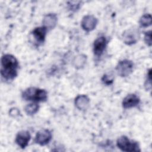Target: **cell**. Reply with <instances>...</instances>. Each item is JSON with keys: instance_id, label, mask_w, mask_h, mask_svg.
Wrapping results in <instances>:
<instances>
[{"instance_id": "1", "label": "cell", "mask_w": 152, "mask_h": 152, "mask_svg": "<svg viewBox=\"0 0 152 152\" xmlns=\"http://www.w3.org/2000/svg\"><path fill=\"white\" fill-rule=\"evenodd\" d=\"M18 62L11 54H5L1 58V75L6 80H12L17 75Z\"/></svg>"}, {"instance_id": "2", "label": "cell", "mask_w": 152, "mask_h": 152, "mask_svg": "<svg viewBox=\"0 0 152 152\" xmlns=\"http://www.w3.org/2000/svg\"><path fill=\"white\" fill-rule=\"evenodd\" d=\"M22 97L25 100L45 102L47 100L48 93L43 89L36 87H30L23 93Z\"/></svg>"}, {"instance_id": "3", "label": "cell", "mask_w": 152, "mask_h": 152, "mask_svg": "<svg viewBox=\"0 0 152 152\" xmlns=\"http://www.w3.org/2000/svg\"><path fill=\"white\" fill-rule=\"evenodd\" d=\"M116 145L118 147L123 151L137 152L141 151L137 142L131 140L124 135L118 138L116 141Z\"/></svg>"}, {"instance_id": "4", "label": "cell", "mask_w": 152, "mask_h": 152, "mask_svg": "<svg viewBox=\"0 0 152 152\" xmlns=\"http://www.w3.org/2000/svg\"><path fill=\"white\" fill-rule=\"evenodd\" d=\"M133 62L128 59L120 61L116 67L118 74L122 77L128 76L133 70Z\"/></svg>"}, {"instance_id": "5", "label": "cell", "mask_w": 152, "mask_h": 152, "mask_svg": "<svg viewBox=\"0 0 152 152\" xmlns=\"http://www.w3.org/2000/svg\"><path fill=\"white\" fill-rule=\"evenodd\" d=\"M52 138L50 131L46 129H41L38 131L35 137V142L40 145H45L49 142Z\"/></svg>"}, {"instance_id": "6", "label": "cell", "mask_w": 152, "mask_h": 152, "mask_svg": "<svg viewBox=\"0 0 152 152\" xmlns=\"http://www.w3.org/2000/svg\"><path fill=\"white\" fill-rule=\"evenodd\" d=\"M97 24V19L92 15H85L81 21V25L83 30L90 31L94 30Z\"/></svg>"}, {"instance_id": "7", "label": "cell", "mask_w": 152, "mask_h": 152, "mask_svg": "<svg viewBox=\"0 0 152 152\" xmlns=\"http://www.w3.org/2000/svg\"><path fill=\"white\" fill-rule=\"evenodd\" d=\"M107 45V40L105 37L100 36L97 38L93 45V50L94 55L97 56H100L104 52Z\"/></svg>"}, {"instance_id": "8", "label": "cell", "mask_w": 152, "mask_h": 152, "mask_svg": "<svg viewBox=\"0 0 152 152\" xmlns=\"http://www.w3.org/2000/svg\"><path fill=\"white\" fill-rule=\"evenodd\" d=\"M31 136L28 131H21L19 132L15 138V142L21 148L26 147L30 140Z\"/></svg>"}, {"instance_id": "9", "label": "cell", "mask_w": 152, "mask_h": 152, "mask_svg": "<svg viewBox=\"0 0 152 152\" xmlns=\"http://www.w3.org/2000/svg\"><path fill=\"white\" fill-rule=\"evenodd\" d=\"M139 32L137 29L131 28L125 31L123 34L124 42L127 45L135 43L138 39Z\"/></svg>"}, {"instance_id": "10", "label": "cell", "mask_w": 152, "mask_h": 152, "mask_svg": "<svg viewBox=\"0 0 152 152\" xmlns=\"http://www.w3.org/2000/svg\"><path fill=\"white\" fill-rule=\"evenodd\" d=\"M140 98L135 94H128L122 101V106L125 109H129L137 106L140 103Z\"/></svg>"}, {"instance_id": "11", "label": "cell", "mask_w": 152, "mask_h": 152, "mask_svg": "<svg viewBox=\"0 0 152 152\" xmlns=\"http://www.w3.org/2000/svg\"><path fill=\"white\" fill-rule=\"evenodd\" d=\"M90 103L89 98L86 95H79L75 100V104L80 110L86 109Z\"/></svg>"}, {"instance_id": "12", "label": "cell", "mask_w": 152, "mask_h": 152, "mask_svg": "<svg viewBox=\"0 0 152 152\" xmlns=\"http://www.w3.org/2000/svg\"><path fill=\"white\" fill-rule=\"evenodd\" d=\"M57 16L55 14H48L45 16L43 20V26L47 29L53 28L56 24Z\"/></svg>"}, {"instance_id": "13", "label": "cell", "mask_w": 152, "mask_h": 152, "mask_svg": "<svg viewBox=\"0 0 152 152\" xmlns=\"http://www.w3.org/2000/svg\"><path fill=\"white\" fill-rule=\"evenodd\" d=\"M47 30L48 29L44 26L36 27L33 31V36L37 42L42 43L45 39Z\"/></svg>"}, {"instance_id": "14", "label": "cell", "mask_w": 152, "mask_h": 152, "mask_svg": "<svg viewBox=\"0 0 152 152\" xmlns=\"http://www.w3.org/2000/svg\"><path fill=\"white\" fill-rule=\"evenodd\" d=\"M39 105L37 103H30L25 107V112L27 115H31L36 113L39 109Z\"/></svg>"}, {"instance_id": "15", "label": "cell", "mask_w": 152, "mask_h": 152, "mask_svg": "<svg viewBox=\"0 0 152 152\" xmlns=\"http://www.w3.org/2000/svg\"><path fill=\"white\" fill-rule=\"evenodd\" d=\"M140 24L141 27H145L151 26V17L149 14L143 15L140 20Z\"/></svg>"}, {"instance_id": "16", "label": "cell", "mask_w": 152, "mask_h": 152, "mask_svg": "<svg viewBox=\"0 0 152 152\" xmlns=\"http://www.w3.org/2000/svg\"><path fill=\"white\" fill-rule=\"evenodd\" d=\"M113 77L107 74L104 75L102 78V81L103 82V83L107 85H109L112 84L113 82Z\"/></svg>"}, {"instance_id": "17", "label": "cell", "mask_w": 152, "mask_h": 152, "mask_svg": "<svg viewBox=\"0 0 152 152\" xmlns=\"http://www.w3.org/2000/svg\"><path fill=\"white\" fill-rule=\"evenodd\" d=\"M144 40L145 42L149 46H151V31H149L145 34L144 36Z\"/></svg>"}]
</instances>
